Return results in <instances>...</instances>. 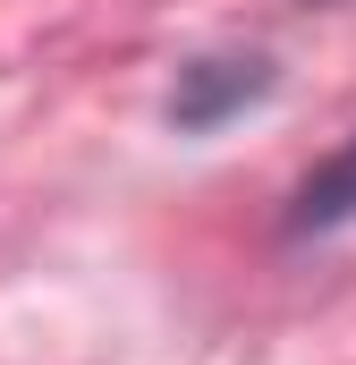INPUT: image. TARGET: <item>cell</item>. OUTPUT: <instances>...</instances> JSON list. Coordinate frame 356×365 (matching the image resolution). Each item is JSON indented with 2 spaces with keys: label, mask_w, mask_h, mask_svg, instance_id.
<instances>
[{
  "label": "cell",
  "mask_w": 356,
  "mask_h": 365,
  "mask_svg": "<svg viewBox=\"0 0 356 365\" xmlns=\"http://www.w3.org/2000/svg\"><path fill=\"white\" fill-rule=\"evenodd\" d=\"M271 86H280V77H271L263 51H212V60H187L178 86H170V128H178V136H212V128L246 119Z\"/></svg>",
  "instance_id": "obj_1"
},
{
  "label": "cell",
  "mask_w": 356,
  "mask_h": 365,
  "mask_svg": "<svg viewBox=\"0 0 356 365\" xmlns=\"http://www.w3.org/2000/svg\"><path fill=\"white\" fill-rule=\"evenodd\" d=\"M348 221H356V136L288 195V238H323V230H348Z\"/></svg>",
  "instance_id": "obj_2"
}]
</instances>
